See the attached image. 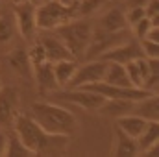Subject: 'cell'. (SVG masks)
Instances as JSON below:
<instances>
[{
	"instance_id": "6da1fadb",
	"label": "cell",
	"mask_w": 159,
	"mask_h": 157,
	"mask_svg": "<svg viewBox=\"0 0 159 157\" xmlns=\"http://www.w3.org/2000/svg\"><path fill=\"white\" fill-rule=\"evenodd\" d=\"M11 128L34 155H63L69 150V135H56L44 131L30 115L19 113Z\"/></svg>"
},
{
	"instance_id": "7a4b0ae2",
	"label": "cell",
	"mask_w": 159,
	"mask_h": 157,
	"mask_svg": "<svg viewBox=\"0 0 159 157\" xmlns=\"http://www.w3.org/2000/svg\"><path fill=\"white\" fill-rule=\"evenodd\" d=\"M30 117L34 118L41 128L48 133H56V135H74L76 128H78V120L76 117L57 105V104H50V102H35L30 107Z\"/></svg>"
},
{
	"instance_id": "3957f363",
	"label": "cell",
	"mask_w": 159,
	"mask_h": 157,
	"mask_svg": "<svg viewBox=\"0 0 159 157\" xmlns=\"http://www.w3.org/2000/svg\"><path fill=\"white\" fill-rule=\"evenodd\" d=\"M93 30H94V26L87 19L80 17V19H72V20L57 26L54 32H56V37L69 48L72 57L78 59V57H83V54L91 43Z\"/></svg>"
},
{
	"instance_id": "277c9868",
	"label": "cell",
	"mask_w": 159,
	"mask_h": 157,
	"mask_svg": "<svg viewBox=\"0 0 159 157\" xmlns=\"http://www.w3.org/2000/svg\"><path fill=\"white\" fill-rule=\"evenodd\" d=\"M78 19L76 17V2L61 4L59 0H46L35 7V22L37 30H56L57 26Z\"/></svg>"
},
{
	"instance_id": "5b68a950",
	"label": "cell",
	"mask_w": 159,
	"mask_h": 157,
	"mask_svg": "<svg viewBox=\"0 0 159 157\" xmlns=\"http://www.w3.org/2000/svg\"><path fill=\"white\" fill-rule=\"evenodd\" d=\"M124 41H126V30H122V32H106L102 28H94L91 43H89L83 57L85 59H98L100 54H104L106 50L117 46Z\"/></svg>"
},
{
	"instance_id": "8992f818",
	"label": "cell",
	"mask_w": 159,
	"mask_h": 157,
	"mask_svg": "<svg viewBox=\"0 0 159 157\" xmlns=\"http://www.w3.org/2000/svg\"><path fill=\"white\" fill-rule=\"evenodd\" d=\"M106 72V61L104 59H87V63L78 65L72 79L69 81V89H78L85 85H93L96 81H102Z\"/></svg>"
},
{
	"instance_id": "52a82bcc",
	"label": "cell",
	"mask_w": 159,
	"mask_h": 157,
	"mask_svg": "<svg viewBox=\"0 0 159 157\" xmlns=\"http://www.w3.org/2000/svg\"><path fill=\"white\" fill-rule=\"evenodd\" d=\"M35 4L26 0L20 4H15V11H13V20L15 26L19 30V34L26 41L34 39L37 34V22H35Z\"/></svg>"
},
{
	"instance_id": "ba28073f",
	"label": "cell",
	"mask_w": 159,
	"mask_h": 157,
	"mask_svg": "<svg viewBox=\"0 0 159 157\" xmlns=\"http://www.w3.org/2000/svg\"><path fill=\"white\" fill-rule=\"evenodd\" d=\"M83 89L94 91L104 98H119V100H131V102H137V100L150 94V92H146L144 89H139V87H119V85H109L106 81H96L93 85H85Z\"/></svg>"
},
{
	"instance_id": "9c48e42d",
	"label": "cell",
	"mask_w": 159,
	"mask_h": 157,
	"mask_svg": "<svg viewBox=\"0 0 159 157\" xmlns=\"http://www.w3.org/2000/svg\"><path fill=\"white\" fill-rule=\"evenodd\" d=\"M59 98L65 100V102H70L74 105H80L81 109H87V111H98V107L106 102L104 96H100L98 92L94 91H89V89H67V91H61L59 92Z\"/></svg>"
},
{
	"instance_id": "30bf717a",
	"label": "cell",
	"mask_w": 159,
	"mask_h": 157,
	"mask_svg": "<svg viewBox=\"0 0 159 157\" xmlns=\"http://www.w3.org/2000/svg\"><path fill=\"white\" fill-rule=\"evenodd\" d=\"M19 115V91L15 87L0 89V126H13Z\"/></svg>"
},
{
	"instance_id": "8fae6325",
	"label": "cell",
	"mask_w": 159,
	"mask_h": 157,
	"mask_svg": "<svg viewBox=\"0 0 159 157\" xmlns=\"http://www.w3.org/2000/svg\"><path fill=\"white\" fill-rule=\"evenodd\" d=\"M143 56V50L139 46V43H120L117 46L106 50L104 54H100L98 59H104V61H113V63H120V65H126L128 61L131 59H137Z\"/></svg>"
},
{
	"instance_id": "7c38bea8",
	"label": "cell",
	"mask_w": 159,
	"mask_h": 157,
	"mask_svg": "<svg viewBox=\"0 0 159 157\" xmlns=\"http://www.w3.org/2000/svg\"><path fill=\"white\" fill-rule=\"evenodd\" d=\"M34 78H35V83L41 92H50V91L59 89L56 76H54V63L50 61H43L34 67Z\"/></svg>"
},
{
	"instance_id": "4fadbf2b",
	"label": "cell",
	"mask_w": 159,
	"mask_h": 157,
	"mask_svg": "<svg viewBox=\"0 0 159 157\" xmlns=\"http://www.w3.org/2000/svg\"><path fill=\"white\" fill-rule=\"evenodd\" d=\"M7 63H9L11 70L17 76H20V78H24V79H32V76H34V67H32V61L28 57V50H24V48L13 50L7 56Z\"/></svg>"
},
{
	"instance_id": "5bb4252c",
	"label": "cell",
	"mask_w": 159,
	"mask_h": 157,
	"mask_svg": "<svg viewBox=\"0 0 159 157\" xmlns=\"http://www.w3.org/2000/svg\"><path fill=\"white\" fill-rule=\"evenodd\" d=\"M43 44L44 52H46V59L50 63H56V61H61V59H70L72 54L69 52V48L57 39L56 35H43L37 39Z\"/></svg>"
},
{
	"instance_id": "9a60e30c",
	"label": "cell",
	"mask_w": 159,
	"mask_h": 157,
	"mask_svg": "<svg viewBox=\"0 0 159 157\" xmlns=\"http://www.w3.org/2000/svg\"><path fill=\"white\" fill-rule=\"evenodd\" d=\"M146 124H148V120H144L143 117H139V115H135V113L122 115V117H119L117 122H115V126L119 128L120 131H124V133H126L128 137H131V139H137V137L144 131Z\"/></svg>"
},
{
	"instance_id": "2e32d148",
	"label": "cell",
	"mask_w": 159,
	"mask_h": 157,
	"mask_svg": "<svg viewBox=\"0 0 159 157\" xmlns=\"http://www.w3.org/2000/svg\"><path fill=\"white\" fill-rule=\"evenodd\" d=\"M124 67H126V72H128V78H129V81H131V85L143 89V81H144V78L148 76V72H150L148 57L141 56V57H137V59L128 61Z\"/></svg>"
},
{
	"instance_id": "e0dca14e",
	"label": "cell",
	"mask_w": 159,
	"mask_h": 157,
	"mask_svg": "<svg viewBox=\"0 0 159 157\" xmlns=\"http://www.w3.org/2000/svg\"><path fill=\"white\" fill-rule=\"evenodd\" d=\"M131 113L143 117L144 120H157L159 118V98L157 94H148L133 104Z\"/></svg>"
},
{
	"instance_id": "ac0fdd59",
	"label": "cell",
	"mask_w": 159,
	"mask_h": 157,
	"mask_svg": "<svg viewBox=\"0 0 159 157\" xmlns=\"http://www.w3.org/2000/svg\"><path fill=\"white\" fill-rule=\"evenodd\" d=\"M113 155L119 157H131V155H139V146L137 141L128 137L124 131H120L115 126V146H113Z\"/></svg>"
},
{
	"instance_id": "d6986e66",
	"label": "cell",
	"mask_w": 159,
	"mask_h": 157,
	"mask_svg": "<svg viewBox=\"0 0 159 157\" xmlns=\"http://www.w3.org/2000/svg\"><path fill=\"white\" fill-rule=\"evenodd\" d=\"M102 81L109 85H119V87H133L128 78L126 67L120 63H113V61H106V72H104Z\"/></svg>"
},
{
	"instance_id": "ffe728a7",
	"label": "cell",
	"mask_w": 159,
	"mask_h": 157,
	"mask_svg": "<svg viewBox=\"0 0 159 157\" xmlns=\"http://www.w3.org/2000/svg\"><path fill=\"white\" fill-rule=\"evenodd\" d=\"M133 104L131 100H119V98H106V102L98 107V113L102 115H107V117H115L119 118L122 115H128L131 113L133 109Z\"/></svg>"
},
{
	"instance_id": "44dd1931",
	"label": "cell",
	"mask_w": 159,
	"mask_h": 157,
	"mask_svg": "<svg viewBox=\"0 0 159 157\" xmlns=\"http://www.w3.org/2000/svg\"><path fill=\"white\" fill-rule=\"evenodd\" d=\"M98 28H102L106 32H122V30H126L128 24H126L124 11L119 9V7L109 9L106 15H102L100 22H98Z\"/></svg>"
},
{
	"instance_id": "7402d4cb",
	"label": "cell",
	"mask_w": 159,
	"mask_h": 157,
	"mask_svg": "<svg viewBox=\"0 0 159 157\" xmlns=\"http://www.w3.org/2000/svg\"><path fill=\"white\" fill-rule=\"evenodd\" d=\"M76 67H78V59L70 57V59H61V61H56L54 63V76L59 87H67L69 81L72 79L74 72H76Z\"/></svg>"
},
{
	"instance_id": "603a6c76",
	"label": "cell",
	"mask_w": 159,
	"mask_h": 157,
	"mask_svg": "<svg viewBox=\"0 0 159 157\" xmlns=\"http://www.w3.org/2000/svg\"><path fill=\"white\" fill-rule=\"evenodd\" d=\"M157 139H159V124H157V120H148L144 131L135 139V141H137V146H139V155H144V152H146L150 146L157 144Z\"/></svg>"
},
{
	"instance_id": "cb8c5ba5",
	"label": "cell",
	"mask_w": 159,
	"mask_h": 157,
	"mask_svg": "<svg viewBox=\"0 0 159 157\" xmlns=\"http://www.w3.org/2000/svg\"><path fill=\"white\" fill-rule=\"evenodd\" d=\"M6 157H30L34 155L30 152V148L19 139V135L13 131L7 135V142H6V152H4Z\"/></svg>"
},
{
	"instance_id": "d4e9b609",
	"label": "cell",
	"mask_w": 159,
	"mask_h": 157,
	"mask_svg": "<svg viewBox=\"0 0 159 157\" xmlns=\"http://www.w3.org/2000/svg\"><path fill=\"white\" fill-rule=\"evenodd\" d=\"M15 32H17V26H15L13 17L2 15V17H0V44L11 43L13 37H15Z\"/></svg>"
},
{
	"instance_id": "484cf974",
	"label": "cell",
	"mask_w": 159,
	"mask_h": 157,
	"mask_svg": "<svg viewBox=\"0 0 159 157\" xmlns=\"http://www.w3.org/2000/svg\"><path fill=\"white\" fill-rule=\"evenodd\" d=\"M76 2V17H87L98 11V7L104 6L106 0H74Z\"/></svg>"
},
{
	"instance_id": "4316f807",
	"label": "cell",
	"mask_w": 159,
	"mask_h": 157,
	"mask_svg": "<svg viewBox=\"0 0 159 157\" xmlns=\"http://www.w3.org/2000/svg\"><path fill=\"white\" fill-rule=\"evenodd\" d=\"M139 46L143 50V56L148 59H157L159 57V44L150 39H139Z\"/></svg>"
},
{
	"instance_id": "83f0119b",
	"label": "cell",
	"mask_w": 159,
	"mask_h": 157,
	"mask_svg": "<svg viewBox=\"0 0 159 157\" xmlns=\"http://www.w3.org/2000/svg\"><path fill=\"white\" fill-rule=\"evenodd\" d=\"M28 57L32 61V67L39 65L43 61H48L46 59V52H44V48H43V44H41L39 41H35V44H32V48L28 50Z\"/></svg>"
},
{
	"instance_id": "f1b7e54d",
	"label": "cell",
	"mask_w": 159,
	"mask_h": 157,
	"mask_svg": "<svg viewBox=\"0 0 159 157\" xmlns=\"http://www.w3.org/2000/svg\"><path fill=\"white\" fill-rule=\"evenodd\" d=\"M124 17H126V24H128V26H133V24H137L141 19L146 17V15H144V7H139V6L128 7V11L124 13Z\"/></svg>"
},
{
	"instance_id": "f546056e",
	"label": "cell",
	"mask_w": 159,
	"mask_h": 157,
	"mask_svg": "<svg viewBox=\"0 0 159 157\" xmlns=\"http://www.w3.org/2000/svg\"><path fill=\"white\" fill-rule=\"evenodd\" d=\"M144 15L152 20V24L159 26V0H148L144 4Z\"/></svg>"
},
{
	"instance_id": "4dcf8cb0",
	"label": "cell",
	"mask_w": 159,
	"mask_h": 157,
	"mask_svg": "<svg viewBox=\"0 0 159 157\" xmlns=\"http://www.w3.org/2000/svg\"><path fill=\"white\" fill-rule=\"evenodd\" d=\"M154 24H152V20L148 19V17H144V19H141L137 24H133L131 28H133V34L137 35V39H144L146 37V34H148V30L152 28Z\"/></svg>"
},
{
	"instance_id": "1f68e13d",
	"label": "cell",
	"mask_w": 159,
	"mask_h": 157,
	"mask_svg": "<svg viewBox=\"0 0 159 157\" xmlns=\"http://www.w3.org/2000/svg\"><path fill=\"white\" fill-rule=\"evenodd\" d=\"M144 39H150V41L159 43V26H157V24H154V26L148 30V34H146V37H144Z\"/></svg>"
},
{
	"instance_id": "d6a6232c",
	"label": "cell",
	"mask_w": 159,
	"mask_h": 157,
	"mask_svg": "<svg viewBox=\"0 0 159 157\" xmlns=\"http://www.w3.org/2000/svg\"><path fill=\"white\" fill-rule=\"evenodd\" d=\"M6 142H7V133L0 131V155H4L6 152Z\"/></svg>"
},
{
	"instance_id": "836d02e7",
	"label": "cell",
	"mask_w": 159,
	"mask_h": 157,
	"mask_svg": "<svg viewBox=\"0 0 159 157\" xmlns=\"http://www.w3.org/2000/svg\"><path fill=\"white\" fill-rule=\"evenodd\" d=\"M148 0H126V4H128V7H135V6H139V7H144V4H146Z\"/></svg>"
},
{
	"instance_id": "e575fe53",
	"label": "cell",
	"mask_w": 159,
	"mask_h": 157,
	"mask_svg": "<svg viewBox=\"0 0 159 157\" xmlns=\"http://www.w3.org/2000/svg\"><path fill=\"white\" fill-rule=\"evenodd\" d=\"M30 2H34V4L37 6V4H43V2H46V0H30Z\"/></svg>"
},
{
	"instance_id": "d590c367",
	"label": "cell",
	"mask_w": 159,
	"mask_h": 157,
	"mask_svg": "<svg viewBox=\"0 0 159 157\" xmlns=\"http://www.w3.org/2000/svg\"><path fill=\"white\" fill-rule=\"evenodd\" d=\"M59 2H61V4H72L74 0H59Z\"/></svg>"
},
{
	"instance_id": "8d00e7d4",
	"label": "cell",
	"mask_w": 159,
	"mask_h": 157,
	"mask_svg": "<svg viewBox=\"0 0 159 157\" xmlns=\"http://www.w3.org/2000/svg\"><path fill=\"white\" fill-rule=\"evenodd\" d=\"M13 4H20V2H26V0H11Z\"/></svg>"
},
{
	"instance_id": "74e56055",
	"label": "cell",
	"mask_w": 159,
	"mask_h": 157,
	"mask_svg": "<svg viewBox=\"0 0 159 157\" xmlns=\"http://www.w3.org/2000/svg\"><path fill=\"white\" fill-rule=\"evenodd\" d=\"M0 7H2V0H0Z\"/></svg>"
},
{
	"instance_id": "f35d334b",
	"label": "cell",
	"mask_w": 159,
	"mask_h": 157,
	"mask_svg": "<svg viewBox=\"0 0 159 157\" xmlns=\"http://www.w3.org/2000/svg\"><path fill=\"white\" fill-rule=\"evenodd\" d=\"M0 89H2V81H0Z\"/></svg>"
}]
</instances>
